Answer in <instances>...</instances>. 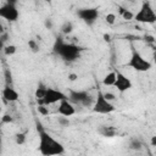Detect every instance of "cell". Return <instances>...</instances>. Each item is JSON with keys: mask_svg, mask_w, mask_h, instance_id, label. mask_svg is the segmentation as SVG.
Instances as JSON below:
<instances>
[{"mask_svg": "<svg viewBox=\"0 0 156 156\" xmlns=\"http://www.w3.org/2000/svg\"><path fill=\"white\" fill-rule=\"evenodd\" d=\"M1 95H2V100H4L5 102H15V101H17V100L20 99L18 93H17L13 88H11V87H9V85L2 89Z\"/></svg>", "mask_w": 156, "mask_h": 156, "instance_id": "12", "label": "cell"}, {"mask_svg": "<svg viewBox=\"0 0 156 156\" xmlns=\"http://www.w3.org/2000/svg\"><path fill=\"white\" fill-rule=\"evenodd\" d=\"M119 93H126L128 91L129 89L133 88V83L132 80L123 74L122 72H116V82H115V85H113Z\"/></svg>", "mask_w": 156, "mask_h": 156, "instance_id": "10", "label": "cell"}, {"mask_svg": "<svg viewBox=\"0 0 156 156\" xmlns=\"http://www.w3.org/2000/svg\"><path fill=\"white\" fill-rule=\"evenodd\" d=\"M134 20L139 23L144 24H154L156 23V12L150 5L147 0H144L138 12L134 15Z\"/></svg>", "mask_w": 156, "mask_h": 156, "instance_id": "3", "label": "cell"}, {"mask_svg": "<svg viewBox=\"0 0 156 156\" xmlns=\"http://www.w3.org/2000/svg\"><path fill=\"white\" fill-rule=\"evenodd\" d=\"M104 40H105V41H110V40H111L110 34H104Z\"/></svg>", "mask_w": 156, "mask_h": 156, "instance_id": "30", "label": "cell"}, {"mask_svg": "<svg viewBox=\"0 0 156 156\" xmlns=\"http://www.w3.org/2000/svg\"><path fill=\"white\" fill-rule=\"evenodd\" d=\"M67 98H68V96H67L65 93H62V91H60V90H57V89H54V88H48L45 96H44L41 100H37V101H38V105L43 104V105H48V106H49V105L60 102L61 100L67 99Z\"/></svg>", "mask_w": 156, "mask_h": 156, "instance_id": "7", "label": "cell"}, {"mask_svg": "<svg viewBox=\"0 0 156 156\" xmlns=\"http://www.w3.org/2000/svg\"><path fill=\"white\" fill-rule=\"evenodd\" d=\"M45 27L46 28H49V29H51L52 28V22H51V20H45Z\"/></svg>", "mask_w": 156, "mask_h": 156, "instance_id": "28", "label": "cell"}, {"mask_svg": "<svg viewBox=\"0 0 156 156\" xmlns=\"http://www.w3.org/2000/svg\"><path fill=\"white\" fill-rule=\"evenodd\" d=\"M150 144H151V146H156V135H154V136H151V140H150Z\"/></svg>", "mask_w": 156, "mask_h": 156, "instance_id": "29", "label": "cell"}, {"mask_svg": "<svg viewBox=\"0 0 156 156\" xmlns=\"http://www.w3.org/2000/svg\"><path fill=\"white\" fill-rule=\"evenodd\" d=\"M57 112L60 116H66V117H71L76 113V108L72 105V101H69V99H63L58 102V107H57Z\"/></svg>", "mask_w": 156, "mask_h": 156, "instance_id": "11", "label": "cell"}, {"mask_svg": "<svg viewBox=\"0 0 156 156\" xmlns=\"http://www.w3.org/2000/svg\"><path fill=\"white\" fill-rule=\"evenodd\" d=\"M105 21H106V23H107V24H113V23L116 22V15H115V13H112V12L107 13V15H106V17H105Z\"/></svg>", "mask_w": 156, "mask_h": 156, "instance_id": "24", "label": "cell"}, {"mask_svg": "<svg viewBox=\"0 0 156 156\" xmlns=\"http://www.w3.org/2000/svg\"><path fill=\"white\" fill-rule=\"evenodd\" d=\"M2 50H4V54H5L6 56H12V55L16 54L17 48H16V45H13V44H7V45L4 46Z\"/></svg>", "mask_w": 156, "mask_h": 156, "instance_id": "18", "label": "cell"}, {"mask_svg": "<svg viewBox=\"0 0 156 156\" xmlns=\"http://www.w3.org/2000/svg\"><path fill=\"white\" fill-rule=\"evenodd\" d=\"M46 106H48V105H43V104L38 105L37 110H38V112H39L41 116H48V115H49V110H48Z\"/></svg>", "mask_w": 156, "mask_h": 156, "instance_id": "23", "label": "cell"}, {"mask_svg": "<svg viewBox=\"0 0 156 156\" xmlns=\"http://www.w3.org/2000/svg\"><path fill=\"white\" fill-rule=\"evenodd\" d=\"M141 147H143V143L138 138H132L130 139V141H129V149L135 150V151H139V150H141Z\"/></svg>", "mask_w": 156, "mask_h": 156, "instance_id": "16", "label": "cell"}, {"mask_svg": "<svg viewBox=\"0 0 156 156\" xmlns=\"http://www.w3.org/2000/svg\"><path fill=\"white\" fill-rule=\"evenodd\" d=\"M68 79H69L71 82H74V80L78 79V74H77V73H69V74H68Z\"/></svg>", "mask_w": 156, "mask_h": 156, "instance_id": "27", "label": "cell"}, {"mask_svg": "<svg viewBox=\"0 0 156 156\" xmlns=\"http://www.w3.org/2000/svg\"><path fill=\"white\" fill-rule=\"evenodd\" d=\"M115 82H116V72L107 73L102 79V84L105 87H112V85H115Z\"/></svg>", "mask_w": 156, "mask_h": 156, "instance_id": "14", "label": "cell"}, {"mask_svg": "<svg viewBox=\"0 0 156 156\" xmlns=\"http://www.w3.org/2000/svg\"><path fill=\"white\" fill-rule=\"evenodd\" d=\"M7 4H12V5H16L17 4V0H6Z\"/></svg>", "mask_w": 156, "mask_h": 156, "instance_id": "31", "label": "cell"}, {"mask_svg": "<svg viewBox=\"0 0 156 156\" xmlns=\"http://www.w3.org/2000/svg\"><path fill=\"white\" fill-rule=\"evenodd\" d=\"M38 133H39V145L38 150L44 156H54V155H62L65 154L63 145L54 139L46 130L41 128L40 124H38Z\"/></svg>", "mask_w": 156, "mask_h": 156, "instance_id": "1", "label": "cell"}, {"mask_svg": "<svg viewBox=\"0 0 156 156\" xmlns=\"http://www.w3.org/2000/svg\"><path fill=\"white\" fill-rule=\"evenodd\" d=\"M13 119H12V117L10 116V115H4L2 117H1V124H9V123H11Z\"/></svg>", "mask_w": 156, "mask_h": 156, "instance_id": "25", "label": "cell"}, {"mask_svg": "<svg viewBox=\"0 0 156 156\" xmlns=\"http://www.w3.org/2000/svg\"><path fill=\"white\" fill-rule=\"evenodd\" d=\"M0 17L9 21V22H15L18 20L20 17V12L16 7V5H12V4H4L1 7H0Z\"/></svg>", "mask_w": 156, "mask_h": 156, "instance_id": "9", "label": "cell"}, {"mask_svg": "<svg viewBox=\"0 0 156 156\" xmlns=\"http://www.w3.org/2000/svg\"><path fill=\"white\" fill-rule=\"evenodd\" d=\"M69 101H72L73 104H78L82 105L84 107H90L94 105L93 98L89 95L88 91L85 90H71L69 91V96H68Z\"/></svg>", "mask_w": 156, "mask_h": 156, "instance_id": "6", "label": "cell"}, {"mask_svg": "<svg viewBox=\"0 0 156 156\" xmlns=\"http://www.w3.org/2000/svg\"><path fill=\"white\" fill-rule=\"evenodd\" d=\"M93 111L95 113H100V115H108V113L115 112L116 107L112 104V101H110L105 98L102 91H98L96 99H95L94 105H93Z\"/></svg>", "mask_w": 156, "mask_h": 156, "instance_id": "5", "label": "cell"}, {"mask_svg": "<svg viewBox=\"0 0 156 156\" xmlns=\"http://www.w3.org/2000/svg\"><path fill=\"white\" fill-rule=\"evenodd\" d=\"M57 122H58V124L61 126V127H68L71 123H69V119H68V117H66V116H61V117H57Z\"/></svg>", "mask_w": 156, "mask_h": 156, "instance_id": "22", "label": "cell"}, {"mask_svg": "<svg viewBox=\"0 0 156 156\" xmlns=\"http://www.w3.org/2000/svg\"><path fill=\"white\" fill-rule=\"evenodd\" d=\"M26 139H27V133L26 132H20L15 135V141L17 145H23L26 143Z\"/></svg>", "mask_w": 156, "mask_h": 156, "instance_id": "19", "label": "cell"}, {"mask_svg": "<svg viewBox=\"0 0 156 156\" xmlns=\"http://www.w3.org/2000/svg\"><path fill=\"white\" fill-rule=\"evenodd\" d=\"M82 51L83 49L80 46L72 43H66L63 41L62 38H57L54 43V52L57 56H60L63 61H67V62H72L77 60L80 56Z\"/></svg>", "mask_w": 156, "mask_h": 156, "instance_id": "2", "label": "cell"}, {"mask_svg": "<svg viewBox=\"0 0 156 156\" xmlns=\"http://www.w3.org/2000/svg\"><path fill=\"white\" fill-rule=\"evenodd\" d=\"M46 89H48V87H44L43 84H39L38 88L35 89V93H34L35 99L37 100H41L45 96V94H46Z\"/></svg>", "mask_w": 156, "mask_h": 156, "instance_id": "15", "label": "cell"}, {"mask_svg": "<svg viewBox=\"0 0 156 156\" xmlns=\"http://www.w3.org/2000/svg\"><path fill=\"white\" fill-rule=\"evenodd\" d=\"M128 1H130V2H135L136 0H128Z\"/></svg>", "mask_w": 156, "mask_h": 156, "instance_id": "33", "label": "cell"}, {"mask_svg": "<svg viewBox=\"0 0 156 156\" xmlns=\"http://www.w3.org/2000/svg\"><path fill=\"white\" fill-rule=\"evenodd\" d=\"M152 58H154V63L156 65V52L154 54V56H152Z\"/></svg>", "mask_w": 156, "mask_h": 156, "instance_id": "32", "label": "cell"}, {"mask_svg": "<svg viewBox=\"0 0 156 156\" xmlns=\"http://www.w3.org/2000/svg\"><path fill=\"white\" fill-rule=\"evenodd\" d=\"M77 16L87 24H93L98 17H99V11L98 9L95 7H83V9H79L77 11Z\"/></svg>", "mask_w": 156, "mask_h": 156, "instance_id": "8", "label": "cell"}, {"mask_svg": "<svg viewBox=\"0 0 156 156\" xmlns=\"http://www.w3.org/2000/svg\"><path fill=\"white\" fill-rule=\"evenodd\" d=\"M127 66L130 67L132 69L136 71V72H147L152 68V63L146 60L140 52L138 51H133L132 56L129 58V61L127 62Z\"/></svg>", "mask_w": 156, "mask_h": 156, "instance_id": "4", "label": "cell"}, {"mask_svg": "<svg viewBox=\"0 0 156 156\" xmlns=\"http://www.w3.org/2000/svg\"><path fill=\"white\" fill-rule=\"evenodd\" d=\"M119 9V13H121V16L123 17V20H127V21H130V20H133L134 18V15L135 13H133L132 11H129V10H127V9H123V7H118Z\"/></svg>", "mask_w": 156, "mask_h": 156, "instance_id": "17", "label": "cell"}, {"mask_svg": "<svg viewBox=\"0 0 156 156\" xmlns=\"http://www.w3.org/2000/svg\"><path fill=\"white\" fill-rule=\"evenodd\" d=\"M104 95H105V98H106L107 100H110V101L116 100V95H115L113 93H104Z\"/></svg>", "mask_w": 156, "mask_h": 156, "instance_id": "26", "label": "cell"}, {"mask_svg": "<svg viewBox=\"0 0 156 156\" xmlns=\"http://www.w3.org/2000/svg\"><path fill=\"white\" fill-rule=\"evenodd\" d=\"M61 30H62V33L63 34H69V33H72L73 32V24H72V22H65L63 23V26L61 27Z\"/></svg>", "mask_w": 156, "mask_h": 156, "instance_id": "20", "label": "cell"}, {"mask_svg": "<svg viewBox=\"0 0 156 156\" xmlns=\"http://www.w3.org/2000/svg\"><path fill=\"white\" fill-rule=\"evenodd\" d=\"M98 133L100 135H102L104 138H113L117 134V130L111 126H101L98 129Z\"/></svg>", "mask_w": 156, "mask_h": 156, "instance_id": "13", "label": "cell"}, {"mask_svg": "<svg viewBox=\"0 0 156 156\" xmlns=\"http://www.w3.org/2000/svg\"><path fill=\"white\" fill-rule=\"evenodd\" d=\"M28 46H29V49L33 51V52H38L40 49H39V44L34 40V39H29L28 40Z\"/></svg>", "mask_w": 156, "mask_h": 156, "instance_id": "21", "label": "cell"}]
</instances>
